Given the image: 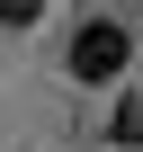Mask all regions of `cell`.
Instances as JSON below:
<instances>
[{
  "label": "cell",
  "instance_id": "1",
  "mask_svg": "<svg viewBox=\"0 0 143 152\" xmlns=\"http://www.w3.org/2000/svg\"><path fill=\"white\" fill-rule=\"evenodd\" d=\"M125 27L116 18H98V27H81V36H72V81H116V72H125Z\"/></svg>",
  "mask_w": 143,
  "mask_h": 152
},
{
  "label": "cell",
  "instance_id": "2",
  "mask_svg": "<svg viewBox=\"0 0 143 152\" xmlns=\"http://www.w3.org/2000/svg\"><path fill=\"white\" fill-rule=\"evenodd\" d=\"M107 134H116V143H143V90H134V99L116 107V125H107Z\"/></svg>",
  "mask_w": 143,
  "mask_h": 152
},
{
  "label": "cell",
  "instance_id": "3",
  "mask_svg": "<svg viewBox=\"0 0 143 152\" xmlns=\"http://www.w3.org/2000/svg\"><path fill=\"white\" fill-rule=\"evenodd\" d=\"M45 18V0H0V27H36Z\"/></svg>",
  "mask_w": 143,
  "mask_h": 152
}]
</instances>
